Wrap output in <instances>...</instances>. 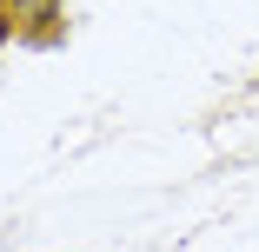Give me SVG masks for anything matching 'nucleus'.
<instances>
[{"label": "nucleus", "mask_w": 259, "mask_h": 252, "mask_svg": "<svg viewBox=\"0 0 259 252\" xmlns=\"http://www.w3.org/2000/svg\"><path fill=\"white\" fill-rule=\"evenodd\" d=\"M7 7V27L27 33V40H54V27L47 20H60V0H0Z\"/></svg>", "instance_id": "obj_1"}, {"label": "nucleus", "mask_w": 259, "mask_h": 252, "mask_svg": "<svg viewBox=\"0 0 259 252\" xmlns=\"http://www.w3.org/2000/svg\"><path fill=\"white\" fill-rule=\"evenodd\" d=\"M7 33H14V27H7V7H0V40H7Z\"/></svg>", "instance_id": "obj_2"}]
</instances>
